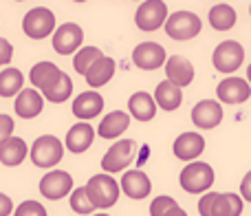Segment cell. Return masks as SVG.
I'll use <instances>...</instances> for the list:
<instances>
[{
    "label": "cell",
    "mask_w": 251,
    "mask_h": 216,
    "mask_svg": "<svg viewBox=\"0 0 251 216\" xmlns=\"http://www.w3.org/2000/svg\"><path fill=\"white\" fill-rule=\"evenodd\" d=\"M201 216H240L243 199L231 192H207L199 201Z\"/></svg>",
    "instance_id": "1"
},
{
    "label": "cell",
    "mask_w": 251,
    "mask_h": 216,
    "mask_svg": "<svg viewBox=\"0 0 251 216\" xmlns=\"http://www.w3.org/2000/svg\"><path fill=\"white\" fill-rule=\"evenodd\" d=\"M84 188H86V194H88V199H91V203L100 210L113 208L119 199V192H122L119 183L106 172L91 177Z\"/></svg>",
    "instance_id": "2"
},
{
    "label": "cell",
    "mask_w": 251,
    "mask_h": 216,
    "mask_svg": "<svg viewBox=\"0 0 251 216\" xmlns=\"http://www.w3.org/2000/svg\"><path fill=\"white\" fill-rule=\"evenodd\" d=\"M181 188L190 194H201L207 192L214 186V168L205 161H192L181 170Z\"/></svg>",
    "instance_id": "3"
},
{
    "label": "cell",
    "mask_w": 251,
    "mask_h": 216,
    "mask_svg": "<svg viewBox=\"0 0 251 216\" xmlns=\"http://www.w3.org/2000/svg\"><path fill=\"white\" fill-rule=\"evenodd\" d=\"M29 155H31L33 165H38V168H53L64 157V146L53 135H42V137H38L33 141Z\"/></svg>",
    "instance_id": "4"
},
{
    "label": "cell",
    "mask_w": 251,
    "mask_h": 216,
    "mask_svg": "<svg viewBox=\"0 0 251 216\" xmlns=\"http://www.w3.org/2000/svg\"><path fill=\"white\" fill-rule=\"evenodd\" d=\"M22 31L33 40H44L55 31V13L47 7H33L22 18Z\"/></svg>",
    "instance_id": "5"
},
{
    "label": "cell",
    "mask_w": 251,
    "mask_h": 216,
    "mask_svg": "<svg viewBox=\"0 0 251 216\" xmlns=\"http://www.w3.org/2000/svg\"><path fill=\"white\" fill-rule=\"evenodd\" d=\"M201 18L194 11H176L165 20V33L172 40H192L201 33Z\"/></svg>",
    "instance_id": "6"
},
{
    "label": "cell",
    "mask_w": 251,
    "mask_h": 216,
    "mask_svg": "<svg viewBox=\"0 0 251 216\" xmlns=\"http://www.w3.org/2000/svg\"><path fill=\"white\" fill-rule=\"evenodd\" d=\"M214 69L221 71V73H234V71L240 69V64L245 62V49L240 42L236 40H225L221 42L216 49H214Z\"/></svg>",
    "instance_id": "7"
},
{
    "label": "cell",
    "mask_w": 251,
    "mask_h": 216,
    "mask_svg": "<svg viewBox=\"0 0 251 216\" xmlns=\"http://www.w3.org/2000/svg\"><path fill=\"white\" fill-rule=\"evenodd\" d=\"M134 155H137V143L132 139H119L104 157H101V168L104 172H122L130 163L134 161Z\"/></svg>",
    "instance_id": "8"
},
{
    "label": "cell",
    "mask_w": 251,
    "mask_h": 216,
    "mask_svg": "<svg viewBox=\"0 0 251 216\" xmlns=\"http://www.w3.org/2000/svg\"><path fill=\"white\" fill-rule=\"evenodd\" d=\"M168 20V4L161 0H146L137 7L134 22L141 31H156Z\"/></svg>",
    "instance_id": "9"
},
{
    "label": "cell",
    "mask_w": 251,
    "mask_h": 216,
    "mask_svg": "<svg viewBox=\"0 0 251 216\" xmlns=\"http://www.w3.org/2000/svg\"><path fill=\"white\" fill-rule=\"evenodd\" d=\"M82 42H84V31L75 22H64L53 33V49L60 55H73L75 51H79Z\"/></svg>",
    "instance_id": "10"
},
{
    "label": "cell",
    "mask_w": 251,
    "mask_h": 216,
    "mask_svg": "<svg viewBox=\"0 0 251 216\" xmlns=\"http://www.w3.org/2000/svg\"><path fill=\"white\" fill-rule=\"evenodd\" d=\"M73 190V177L64 170H51L40 181V194L49 201H60Z\"/></svg>",
    "instance_id": "11"
},
{
    "label": "cell",
    "mask_w": 251,
    "mask_h": 216,
    "mask_svg": "<svg viewBox=\"0 0 251 216\" xmlns=\"http://www.w3.org/2000/svg\"><path fill=\"white\" fill-rule=\"evenodd\" d=\"M132 62L143 71H154L165 64V49L156 42H141L134 47Z\"/></svg>",
    "instance_id": "12"
},
{
    "label": "cell",
    "mask_w": 251,
    "mask_h": 216,
    "mask_svg": "<svg viewBox=\"0 0 251 216\" xmlns=\"http://www.w3.org/2000/svg\"><path fill=\"white\" fill-rule=\"evenodd\" d=\"M216 95L225 104H243L251 97V86L243 78H227L218 84Z\"/></svg>",
    "instance_id": "13"
},
{
    "label": "cell",
    "mask_w": 251,
    "mask_h": 216,
    "mask_svg": "<svg viewBox=\"0 0 251 216\" xmlns=\"http://www.w3.org/2000/svg\"><path fill=\"white\" fill-rule=\"evenodd\" d=\"M192 121L196 124V128L209 130L216 128L223 121V108L216 100H203L192 108Z\"/></svg>",
    "instance_id": "14"
},
{
    "label": "cell",
    "mask_w": 251,
    "mask_h": 216,
    "mask_svg": "<svg viewBox=\"0 0 251 216\" xmlns=\"http://www.w3.org/2000/svg\"><path fill=\"white\" fill-rule=\"evenodd\" d=\"M119 188L124 190L126 196H130L134 201H141L150 194L152 183H150V177L146 172H141V170H126Z\"/></svg>",
    "instance_id": "15"
},
{
    "label": "cell",
    "mask_w": 251,
    "mask_h": 216,
    "mask_svg": "<svg viewBox=\"0 0 251 216\" xmlns=\"http://www.w3.org/2000/svg\"><path fill=\"white\" fill-rule=\"evenodd\" d=\"M165 75H168V82L183 88L187 84H192V80H194V66L187 57L172 55L170 60H165Z\"/></svg>",
    "instance_id": "16"
},
{
    "label": "cell",
    "mask_w": 251,
    "mask_h": 216,
    "mask_svg": "<svg viewBox=\"0 0 251 216\" xmlns=\"http://www.w3.org/2000/svg\"><path fill=\"white\" fill-rule=\"evenodd\" d=\"M205 150V139L199 133H183L174 141V157H178L181 161H194L201 152Z\"/></svg>",
    "instance_id": "17"
},
{
    "label": "cell",
    "mask_w": 251,
    "mask_h": 216,
    "mask_svg": "<svg viewBox=\"0 0 251 216\" xmlns=\"http://www.w3.org/2000/svg\"><path fill=\"white\" fill-rule=\"evenodd\" d=\"M104 110V97L95 91H84L73 100V115L79 119H93Z\"/></svg>",
    "instance_id": "18"
},
{
    "label": "cell",
    "mask_w": 251,
    "mask_h": 216,
    "mask_svg": "<svg viewBox=\"0 0 251 216\" xmlns=\"http://www.w3.org/2000/svg\"><path fill=\"white\" fill-rule=\"evenodd\" d=\"M42 106H44V97L40 91H35V88H25V91L18 93L16 97V112L22 117V119H33V117H38L40 112H42Z\"/></svg>",
    "instance_id": "19"
},
{
    "label": "cell",
    "mask_w": 251,
    "mask_h": 216,
    "mask_svg": "<svg viewBox=\"0 0 251 216\" xmlns=\"http://www.w3.org/2000/svg\"><path fill=\"white\" fill-rule=\"evenodd\" d=\"M29 155V148H26V141L20 137H9L7 141L0 143V163L2 165H20L25 161V157Z\"/></svg>",
    "instance_id": "20"
},
{
    "label": "cell",
    "mask_w": 251,
    "mask_h": 216,
    "mask_svg": "<svg viewBox=\"0 0 251 216\" xmlns=\"http://www.w3.org/2000/svg\"><path fill=\"white\" fill-rule=\"evenodd\" d=\"M93 139H95V128L91 124H86V121H79L66 133V148L71 152H84L88 150Z\"/></svg>",
    "instance_id": "21"
},
{
    "label": "cell",
    "mask_w": 251,
    "mask_h": 216,
    "mask_svg": "<svg viewBox=\"0 0 251 216\" xmlns=\"http://www.w3.org/2000/svg\"><path fill=\"white\" fill-rule=\"evenodd\" d=\"M128 110L134 119L139 121H150L156 115V102L152 95H148L146 91H137L130 95L128 100Z\"/></svg>",
    "instance_id": "22"
},
{
    "label": "cell",
    "mask_w": 251,
    "mask_h": 216,
    "mask_svg": "<svg viewBox=\"0 0 251 216\" xmlns=\"http://www.w3.org/2000/svg\"><path fill=\"white\" fill-rule=\"evenodd\" d=\"M113 75H115V60L113 57H100V60L95 62V64L91 66V69L86 71V82H88V86H93V88H100V86H104V84H108L110 80H113Z\"/></svg>",
    "instance_id": "23"
},
{
    "label": "cell",
    "mask_w": 251,
    "mask_h": 216,
    "mask_svg": "<svg viewBox=\"0 0 251 216\" xmlns=\"http://www.w3.org/2000/svg\"><path fill=\"white\" fill-rule=\"evenodd\" d=\"M128 126H130V115H126L124 110H113L100 121L97 133H100V137H104V139H115L122 133H126Z\"/></svg>",
    "instance_id": "24"
},
{
    "label": "cell",
    "mask_w": 251,
    "mask_h": 216,
    "mask_svg": "<svg viewBox=\"0 0 251 216\" xmlns=\"http://www.w3.org/2000/svg\"><path fill=\"white\" fill-rule=\"evenodd\" d=\"M154 102L156 106H161L163 110H176L183 102V93L176 84L168 82L163 80L161 84H156V91H154Z\"/></svg>",
    "instance_id": "25"
},
{
    "label": "cell",
    "mask_w": 251,
    "mask_h": 216,
    "mask_svg": "<svg viewBox=\"0 0 251 216\" xmlns=\"http://www.w3.org/2000/svg\"><path fill=\"white\" fill-rule=\"evenodd\" d=\"M71 93H73V80L60 71V75L42 91V97H47L53 104H62V102H66L71 97Z\"/></svg>",
    "instance_id": "26"
},
{
    "label": "cell",
    "mask_w": 251,
    "mask_h": 216,
    "mask_svg": "<svg viewBox=\"0 0 251 216\" xmlns=\"http://www.w3.org/2000/svg\"><path fill=\"white\" fill-rule=\"evenodd\" d=\"M57 75H60V69H57L53 62H38V64L31 69L29 80H31V84L35 86V91L42 93L44 88H47L49 84L57 78Z\"/></svg>",
    "instance_id": "27"
},
{
    "label": "cell",
    "mask_w": 251,
    "mask_h": 216,
    "mask_svg": "<svg viewBox=\"0 0 251 216\" xmlns=\"http://www.w3.org/2000/svg\"><path fill=\"white\" fill-rule=\"evenodd\" d=\"M22 84H25V75L20 69H7L0 71V97H13L22 91Z\"/></svg>",
    "instance_id": "28"
},
{
    "label": "cell",
    "mask_w": 251,
    "mask_h": 216,
    "mask_svg": "<svg viewBox=\"0 0 251 216\" xmlns=\"http://www.w3.org/2000/svg\"><path fill=\"white\" fill-rule=\"evenodd\" d=\"M209 25L214 27L216 31H227L236 25V9L227 2L214 4L209 9Z\"/></svg>",
    "instance_id": "29"
},
{
    "label": "cell",
    "mask_w": 251,
    "mask_h": 216,
    "mask_svg": "<svg viewBox=\"0 0 251 216\" xmlns=\"http://www.w3.org/2000/svg\"><path fill=\"white\" fill-rule=\"evenodd\" d=\"M100 57H104V53L100 51L97 47H82L73 57V66H75V73L79 75H86V71L95 64Z\"/></svg>",
    "instance_id": "30"
},
{
    "label": "cell",
    "mask_w": 251,
    "mask_h": 216,
    "mask_svg": "<svg viewBox=\"0 0 251 216\" xmlns=\"http://www.w3.org/2000/svg\"><path fill=\"white\" fill-rule=\"evenodd\" d=\"M71 210H73L75 214H91L93 210H95V205L91 203V199H88L86 194V188H77V190H73V194H71Z\"/></svg>",
    "instance_id": "31"
},
{
    "label": "cell",
    "mask_w": 251,
    "mask_h": 216,
    "mask_svg": "<svg viewBox=\"0 0 251 216\" xmlns=\"http://www.w3.org/2000/svg\"><path fill=\"white\" fill-rule=\"evenodd\" d=\"M174 205H176V201L172 196H156L150 203V216H165Z\"/></svg>",
    "instance_id": "32"
},
{
    "label": "cell",
    "mask_w": 251,
    "mask_h": 216,
    "mask_svg": "<svg viewBox=\"0 0 251 216\" xmlns=\"http://www.w3.org/2000/svg\"><path fill=\"white\" fill-rule=\"evenodd\" d=\"M13 216H47V210H44V205L38 203V201H25V203L18 205Z\"/></svg>",
    "instance_id": "33"
},
{
    "label": "cell",
    "mask_w": 251,
    "mask_h": 216,
    "mask_svg": "<svg viewBox=\"0 0 251 216\" xmlns=\"http://www.w3.org/2000/svg\"><path fill=\"white\" fill-rule=\"evenodd\" d=\"M11 133H13V119L9 115H4V112H0V143L7 141L11 137Z\"/></svg>",
    "instance_id": "34"
},
{
    "label": "cell",
    "mask_w": 251,
    "mask_h": 216,
    "mask_svg": "<svg viewBox=\"0 0 251 216\" xmlns=\"http://www.w3.org/2000/svg\"><path fill=\"white\" fill-rule=\"evenodd\" d=\"M11 57H13L11 42H9V40H4V38H0V66L9 64V62H11Z\"/></svg>",
    "instance_id": "35"
},
{
    "label": "cell",
    "mask_w": 251,
    "mask_h": 216,
    "mask_svg": "<svg viewBox=\"0 0 251 216\" xmlns=\"http://www.w3.org/2000/svg\"><path fill=\"white\" fill-rule=\"evenodd\" d=\"M240 199L249 201L251 203V170L243 177V183H240Z\"/></svg>",
    "instance_id": "36"
},
{
    "label": "cell",
    "mask_w": 251,
    "mask_h": 216,
    "mask_svg": "<svg viewBox=\"0 0 251 216\" xmlns=\"http://www.w3.org/2000/svg\"><path fill=\"white\" fill-rule=\"evenodd\" d=\"M11 212H13L11 199H9L7 194H2V192H0V216H9Z\"/></svg>",
    "instance_id": "37"
},
{
    "label": "cell",
    "mask_w": 251,
    "mask_h": 216,
    "mask_svg": "<svg viewBox=\"0 0 251 216\" xmlns=\"http://www.w3.org/2000/svg\"><path fill=\"white\" fill-rule=\"evenodd\" d=\"M165 216H187V212H185L183 208H178V205H174V208L170 210V212L165 214Z\"/></svg>",
    "instance_id": "38"
},
{
    "label": "cell",
    "mask_w": 251,
    "mask_h": 216,
    "mask_svg": "<svg viewBox=\"0 0 251 216\" xmlns=\"http://www.w3.org/2000/svg\"><path fill=\"white\" fill-rule=\"evenodd\" d=\"M247 80H249V86H251V64H249V69H247Z\"/></svg>",
    "instance_id": "39"
},
{
    "label": "cell",
    "mask_w": 251,
    "mask_h": 216,
    "mask_svg": "<svg viewBox=\"0 0 251 216\" xmlns=\"http://www.w3.org/2000/svg\"><path fill=\"white\" fill-rule=\"evenodd\" d=\"M95 216H108V214H95Z\"/></svg>",
    "instance_id": "40"
},
{
    "label": "cell",
    "mask_w": 251,
    "mask_h": 216,
    "mask_svg": "<svg viewBox=\"0 0 251 216\" xmlns=\"http://www.w3.org/2000/svg\"><path fill=\"white\" fill-rule=\"evenodd\" d=\"M249 13H251V4H249Z\"/></svg>",
    "instance_id": "41"
}]
</instances>
